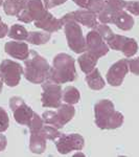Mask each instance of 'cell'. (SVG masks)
Listing matches in <instances>:
<instances>
[{"label":"cell","mask_w":139,"mask_h":157,"mask_svg":"<svg viewBox=\"0 0 139 157\" xmlns=\"http://www.w3.org/2000/svg\"><path fill=\"white\" fill-rule=\"evenodd\" d=\"M75 62L71 56L67 54H58L52 61V67L49 68L47 80L55 84L73 82L77 78Z\"/></svg>","instance_id":"cell-1"},{"label":"cell","mask_w":139,"mask_h":157,"mask_svg":"<svg viewBox=\"0 0 139 157\" xmlns=\"http://www.w3.org/2000/svg\"><path fill=\"white\" fill-rule=\"evenodd\" d=\"M95 125L100 129H117L122 126L125 117L118 111H115L114 104L110 100H100L94 106Z\"/></svg>","instance_id":"cell-2"},{"label":"cell","mask_w":139,"mask_h":157,"mask_svg":"<svg viewBox=\"0 0 139 157\" xmlns=\"http://www.w3.org/2000/svg\"><path fill=\"white\" fill-rule=\"evenodd\" d=\"M49 64L46 59L37 54L35 50H29V55L24 60V77L32 84H42L48 78Z\"/></svg>","instance_id":"cell-3"},{"label":"cell","mask_w":139,"mask_h":157,"mask_svg":"<svg viewBox=\"0 0 139 157\" xmlns=\"http://www.w3.org/2000/svg\"><path fill=\"white\" fill-rule=\"evenodd\" d=\"M65 30V37L69 48L75 54H83L86 52V41L83 36L82 27L73 19L72 13H68L61 18Z\"/></svg>","instance_id":"cell-4"},{"label":"cell","mask_w":139,"mask_h":157,"mask_svg":"<svg viewBox=\"0 0 139 157\" xmlns=\"http://www.w3.org/2000/svg\"><path fill=\"white\" fill-rule=\"evenodd\" d=\"M75 109L69 104H61L57 108V111H45L42 114V120L46 125L61 129L73 118Z\"/></svg>","instance_id":"cell-5"},{"label":"cell","mask_w":139,"mask_h":157,"mask_svg":"<svg viewBox=\"0 0 139 157\" xmlns=\"http://www.w3.org/2000/svg\"><path fill=\"white\" fill-rule=\"evenodd\" d=\"M45 10L42 0H24L16 17L23 23H30L41 18Z\"/></svg>","instance_id":"cell-6"},{"label":"cell","mask_w":139,"mask_h":157,"mask_svg":"<svg viewBox=\"0 0 139 157\" xmlns=\"http://www.w3.org/2000/svg\"><path fill=\"white\" fill-rule=\"evenodd\" d=\"M23 68L12 60H3L0 63V78L9 87H15L20 83Z\"/></svg>","instance_id":"cell-7"},{"label":"cell","mask_w":139,"mask_h":157,"mask_svg":"<svg viewBox=\"0 0 139 157\" xmlns=\"http://www.w3.org/2000/svg\"><path fill=\"white\" fill-rule=\"evenodd\" d=\"M42 94L41 103L43 107L58 108L62 102V87L60 84L46 81L42 83Z\"/></svg>","instance_id":"cell-8"},{"label":"cell","mask_w":139,"mask_h":157,"mask_svg":"<svg viewBox=\"0 0 139 157\" xmlns=\"http://www.w3.org/2000/svg\"><path fill=\"white\" fill-rule=\"evenodd\" d=\"M85 140L80 134L71 133V134H63L61 133L59 137L55 139V147L60 154L70 153L71 151H80L84 148Z\"/></svg>","instance_id":"cell-9"},{"label":"cell","mask_w":139,"mask_h":157,"mask_svg":"<svg viewBox=\"0 0 139 157\" xmlns=\"http://www.w3.org/2000/svg\"><path fill=\"white\" fill-rule=\"evenodd\" d=\"M9 108H11L14 118L19 125L27 126L32 118L34 111L26 105L24 100L20 97H13L9 98Z\"/></svg>","instance_id":"cell-10"},{"label":"cell","mask_w":139,"mask_h":157,"mask_svg":"<svg viewBox=\"0 0 139 157\" xmlns=\"http://www.w3.org/2000/svg\"><path fill=\"white\" fill-rule=\"evenodd\" d=\"M86 52L94 56L96 59L103 57L109 52V46L98 35L95 29L91 30L86 36Z\"/></svg>","instance_id":"cell-11"},{"label":"cell","mask_w":139,"mask_h":157,"mask_svg":"<svg viewBox=\"0 0 139 157\" xmlns=\"http://www.w3.org/2000/svg\"><path fill=\"white\" fill-rule=\"evenodd\" d=\"M129 72L128 60L121 59L112 65L107 72V82L113 87H118L122 84L126 75Z\"/></svg>","instance_id":"cell-12"},{"label":"cell","mask_w":139,"mask_h":157,"mask_svg":"<svg viewBox=\"0 0 139 157\" xmlns=\"http://www.w3.org/2000/svg\"><path fill=\"white\" fill-rule=\"evenodd\" d=\"M103 10L97 14L98 20L103 24L112 23L115 14L125 9L126 0H103Z\"/></svg>","instance_id":"cell-13"},{"label":"cell","mask_w":139,"mask_h":157,"mask_svg":"<svg viewBox=\"0 0 139 157\" xmlns=\"http://www.w3.org/2000/svg\"><path fill=\"white\" fill-rule=\"evenodd\" d=\"M35 25L40 29H43L47 33H54L60 30L63 27V22L61 19H57L54 17L51 13L48 12V10H45L44 14L41 18L35 21Z\"/></svg>","instance_id":"cell-14"},{"label":"cell","mask_w":139,"mask_h":157,"mask_svg":"<svg viewBox=\"0 0 139 157\" xmlns=\"http://www.w3.org/2000/svg\"><path fill=\"white\" fill-rule=\"evenodd\" d=\"M4 50L7 55L18 60H25L29 55L28 45L23 41H9L4 45Z\"/></svg>","instance_id":"cell-15"},{"label":"cell","mask_w":139,"mask_h":157,"mask_svg":"<svg viewBox=\"0 0 139 157\" xmlns=\"http://www.w3.org/2000/svg\"><path fill=\"white\" fill-rule=\"evenodd\" d=\"M72 14H73V19L79 24L84 25L86 27L94 29L98 24L96 15L93 14V13H90L87 10H79V11L72 12Z\"/></svg>","instance_id":"cell-16"},{"label":"cell","mask_w":139,"mask_h":157,"mask_svg":"<svg viewBox=\"0 0 139 157\" xmlns=\"http://www.w3.org/2000/svg\"><path fill=\"white\" fill-rule=\"evenodd\" d=\"M46 149V138L40 131L30 132L29 136V150L35 154H42Z\"/></svg>","instance_id":"cell-17"},{"label":"cell","mask_w":139,"mask_h":157,"mask_svg":"<svg viewBox=\"0 0 139 157\" xmlns=\"http://www.w3.org/2000/svg\"><path fill=\"white\" fill-rule=\"evenodd\" d=\"M112 24H115L118 29L122 30H130L134 26V19L131 15H129L127 12L122 10L115 14Z\"/></svg>","instance_id":"cell-18"},{"label":"cell","mask_w":139,"mask_h":157,"mask_svg":"<svg viewBox=\"0 0 139 157\" xmlns=\"http://www.w3.org/2000/svg\"><path fill=\"white\" fill-rule=\"evenodd\" d=\"M86 83H87L88 87L92 90H102L106 85L105 80L103 78L102 75H100V70L97 68H93L90 72L87 73Z\"/></svg>","instance_id":"cell-19"},{"label":"cell","mask_w":139,"mask_h":157,"mask_svg":"<svg viewBox=\"0 0 139 157\" xmlns=\"http://www.w3.org/2000/svg\"><path fill=\"white\" fill-rule=\"evenodd\" d=\"M97 60L98 59H96L94 56H92L91 54H89V52H85L79 57L77 63H79V65L81 67V70L87 75V73L90 72L93 68H95Z\"/></svg>","instance_id":"cell-20"},{"label":"cell","mask_w":139,"mask_h":157,"mask_svg":"<svg viewBox=\"0 0 139 157\" xmlns=\"http://www.w3.org/2000/svg\"><path fill=\"white\" fill-rule=\"evenodd\" d=\"M81 94L80 91L73 86H67L64 90L62 91V100L66 104L69 105H74L80 102Z\"/></svg>","instance_id":"cell-21"},{"label":"cell","mask_w":139,"mask_h":157,"mask_svg":"<svg viewBox=\"0 0 139 157\" xmlns=\"http://www.w3.org/2000/svg\"><path fill=\"white\" fill-rule=\"evenodd\" d=\"M50 40V33L47 32H30L26 41L34 45H43Z\"/></svg>","instance_id":"cell-22"},{"label":"cell","mask_w":139,"mask_h":157,"mask_svg":"<svg viewBox=\"0 0 139 157\" xmlns=\"http://www.w3.org/2000/svg\"><path fill=\"white\" fill-rule=\"evenodd\" d=\"M7 36L12 39H14L15 41H25L28 36V32L23 25L20 24H14L12 25V27L9 29Z\"/></svg>","instance_id":"cell-23"},{"label":"cell","mask_w":139,"mask_h":157,"mask_svg":"<svg viewBox=\"0 0 139 157\" xmlns=\"http://www.w3.org/2000/svg\"><path fill=\"white\" fill-rule=\"evenodd\" d=\"M24 0H6L3 2V11L7 16H16L21 9Z\"/></svg>","instance_id":"cell-24"},{"label":"cell","mask_w":139,"mask_h":157,"mask_svg":"<svg viewBox=\"0 0 139 157\" xmlns=\"http://www.w3.org/2000/svg\"><path fill=\"white\" fill-rule=\"evenodd\" d=\"M137 49H138L137 42H136L134 39H132V38H127V40H126V42L123 43L122 48H121L120 52H123V55H125L126 57L131 58L136 55Z\"/></svg>","instance_id":"cell-25"},{"label":"cell","mask_w":139,"mask_h":157,"mask_svg":"<svg viewBox=\"0 0 139 157\" xmlns=\"http://www.w3.org/2000/svg\"><path fill=\"white\" fill-rule=\"evenodd\" d=\"M128 37H125V36H120V35H115L113 34L109 39L107 40V45L110 47V48L114 49V50H121L122 48V45L123 43L126 42Z\"/></svg>","instance_id":"cell-26"},{"label":"cell","mask_w":139,"mask_h":157,"mask_svg":"<svg viewBox=\"0 0 139 157\" xmlns=\"http://www.w3.org/2000/svg\"><path fill=\"white\" fill-rule=\"evenodd\" d=\"M40 132H41L42 135L46 138V140H55L61 134L59 131H58L57 128L52 127V126H50V125H47V126L43 125Z\"/></svg>","instance_id":"cell-27"},{"label":"cell","mask_w":139,"mask_h":157,"mask_svg":"<svg viewBox=\"0 0 139 157\" xmlns=\"http://www.w3.org/2000/svg\"><path fill=\"white\" fill-rule=\"evenodd\" d=\"M43 125H44V121H43L42 117H40V115L38 113L34 112L27 126H28L30 132H38V131L41 130Z\"/></svg>","instance_id":"cell-28"},{"label":"cell","mask_w":139,"mask_h":157,"mask_svg":"<svg viewBox=\"0 0 139 157\" xmlns=\"http://www.w3.org/2000/svg\"><path fill=\"white\" fill-rule=\"evenodd\" d=\"M103 2H105L103 0H88L85 9H87V11H89L90 13L97 15L103 10Z\"/></svg>","instance_id":"cell-29"},{"label":"cell","mask_w":139,"mask_h":157,"mask_svg":"<svg viewBox=\"0 0 139 157\" xmlns=\"http://www.w3.org/2000/svg\"><path fill=\"white\" fill-rule=\"evenodd\" d=\"M95 27H96V29L95 30H96V32L98 33V35L103 38V41H107V40L109 39L113 34H114V33L112 32V29H111L107 24H103V23L97 24Z\"/></svg>","instance_id":"cell-30"},{"label":"cell","mask_w":139,"mask_h":157,"mask_svg":"<svg viewBox=\"0 0 139 157\" xmlns=\"http://www.w3.org/2000/svg\"><path fill=\"white\" fill-rule=\"evenodd\" d=\"M9 126V118L6 111L0 107V133L6 132Z\"/></svg>","instance_id":"cell-31"},{"label":"cell","mask_w":139,"mask_h":157,"mask_svg":"<svg viewBox=\"0 0 139 157\" xmlns=\"http://www.w3.org/2000/svg\"><path fill=\"white\" fill-rule=\"evenodd\" d=\"M125 9L134 16H138V2L137 1H126Z\"/></svg>","instance_id":"cell-32"},{"label":"cell","mask_w":139,"mask_h":157,"mask_svg":"<svg viewBox=\"0 0 139 157\" xmlns=\"http://www.w3.org/2000/svg\"><path fill=\"white\" fill-rule=\"evenodd\" d=\"M67 0H43V4H44L45 9H52L54 6H61V4L65 3Z\"/></svg>","instance_id":"cell-33"},{"label":"cell","mask_w":139,"mask_h":157,"mask_svg":"<svg viewBox=\"0 0 139 157\" xmlns=\"http://www.w3.org/2000/svg\"><path fill=\"white\" fill-rule=\"evenodd\" d=\"M128 67L131 72L135 75H138V59H132L128 61Z\"/></svg>","instance_id":"cell-34"},{"label":"cell","mask_w":139,"mask_h":157,"mask_svg":"<svg viewBox=\"0 0 139 157\" xmlns=\"http://www.w3.org/2000/svg\"><path fill=\"white\" fill-rule=\"evenodd\" d=\"M7 33H9V26L2 21L1 17H0V39L6 37Z\"/></svg>","instance_id":"cell-35"},{"label":"cell","mask_w":139,"mask_h":157,"mask_svg":"<svg viewBox=\"0 0 139 157\" xmlns=\"http://www.w3.org/2000/svg\"><path fill=\"white\" fill-rule=\"evenodd\" d=\"M6 145H7L6 137L4 135H2V134H0V152H2L6 148Z\"/></svg>","instance_id":"cell-36"},{"label":"cell","mask_w":139,"mask_h":157,"mask_svg":"<svg viewBox=\"0 0 139 157\" xmlns=\"http://www.w3.org/2000/svg\"><path fill=\"white\" fill-rule=\"evenodd\" d=\"M77 6L82 7V9H85L86 7V4H87V1L88 0H72Z\"/></svg>","instance_id":"cell-37"},{"label":"cell","mask_w":139,"mask_h":157,"mask_svg":"<svg viewBox=\"0 0 139 157\" xmlns=\"http://www.w3.org/2000/svg\"><path fill=\"white\" fill-rule=\"evenodd\" d=\"M2 88H3V81L0 78V93H1V91H2Z\"/></svg>","instance_id":"cell-38"},{"label":"cell","mask_w":139,"mask_h":157,"mask_svg":"<svg viewBox=\"0 0 139 157\" xmlns=\"http://www.w3.org/2000/svg\"><path fill=\"white\" fill-rule=\"evenodd\" d=\"M6 1V0H0V6H2L3 4V2Z\"/></svg>","instance_id":"cell-39"}]
</instances>
